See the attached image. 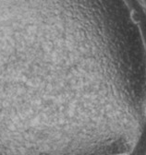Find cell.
<instances>
[{"mask_svg": "<svg viewBox=\"0 0 146 155\" xmlns=\"http://www.w3.org/2000/svg\"><path fill=\"white\" fill-rule=\"evenodd\" d=\"M122 155H126V154H122Z\"/></svg>", "mask_w": 146, "mask_h": 155, "instance_id": "cell-1", "label": "cell"}]
</instances>
